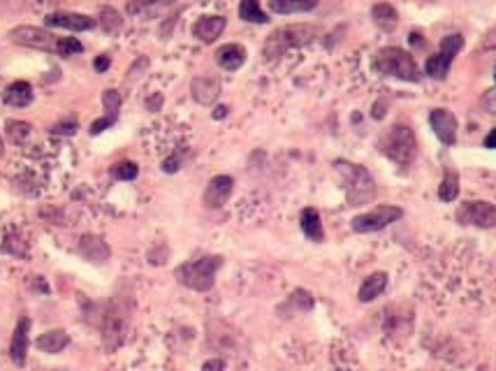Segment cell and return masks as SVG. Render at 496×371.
<instances>
[{
    "label": "cell",
    "instance_id": "obj_1",
    "mask_svg": "<svg viewBox=\"0 0 496 371\" xmlns=\"http://www.w3.org/2000/svg\"><path fill=\"white\" fill-rule=\"evenodd\" d=\"M10 39L19 46H30V49L49 51V54H56V56H63V58L77 56V54L84 51V44L79 42L77 37H58V35L49 33V30L35 28V26L12 28Z\"/></svg>",
    "mask_w": 496,
    "mask_h": 371
},
{
    "label": "cell",
    "instance_id": "obj_2",
    "mask_svg": "<svg viewBox=\"0 0 496 371\" xmlns=\"http://www.w3.org/2000/svg\"><path fill=\"white\" fill-rule=\"evenodd\" d=\"M337 168L343 191H346V200L350 207H362V204H369L376 197V184L371 175L366 172L362 165L348 163V161H337L334 163Z\"/></svg>",
    "mask_w": 496,
    "mask_h": 371
},
{
    "label": "cell",
    "instance_id": "obj_3",
    "mask_svg": "<svg viewBox=\"0 0 496 371\" xmlns=\"http://www.w3.org/2000/svg\"><path fill=\"white\" fill-rule=\"evenodd\" d=\"M223 267V258L221 256H206L199 258L195 263H186L177 267V281L181 286H186L190 290H197V293H206V290L213 288L216 283V272Z\"/></svg>",
    "mask_w": 496,
    "mask_h": 371
},
{
    "label": "cell",
    "instance_id": "obj_4",
    "mask_svg": "<svg viewBox=\"0 0 496 371\" xmlns=\"http://www.w3.org/2000/svg\"><path fill=\"white\" fill-rule=\"evenodd\" d=\"M128 327H130V306L123 299L114 297L107 304V311L102 315V341L109 353L118 351L128 337Z\"/></svg>",
    "mask_w": 496,
    "mask_h": 371
},
{
    "label": "cell",
    "instance_id": "obj_5",
    "mask_svg": "<svg viewBox=\"0 0 496 371\" xmlns=\"http://www.w3.org/2000/svg\"><path fill=\"white\" fill-rule=\"evenodd\" d=\"M378 149L383 156H388L390 161H395L397 165H406L413 163L415 153H418V144H415V135L408 125H392V128L380 137Z\"/></svg>",
    "mask_w": 496,
    "mask_h": 371
},
{
    "label": "cell",
    "instance_id": "obj_6",
    "mask_svg": "<svg viewBox=\"0 0 496 371\" xmlns=\"http://www.w3.org/2000/svg\"><path fill=\"white\" fill-rule=\"evenodd\" d=\"M318 37V28L316 26H306V23H294V26H283L274 30L269 35L267 44H265V56L267 58H276L283 56L287 49H294V46H304L309 42H314Z\"/></svg>",
    "mask_w": 496,
    "mask_h": 371
},
{
    "label": "cell",
    "instance_id": "obj_7",
    "mask_svg": "<svg viewBox=\"0 0 496 371\" xmlns=\"http://www.w3.org/2000/svg\"><path fill=\"white\" fill-rule=\"evenodd\" d=\"M373 68L383 75L404 79V82H420V70L415 65L413 56L399 46H388L380 49L373 58Z\"/></svg>",
    "mask_w": 496,
    "mask_h": 371
},
{
    "label": "cell",
    "instance_id": "obj_8",
    "mask_svg": "<svg viewBox=\"0 0 496 371\" xmlns=\"http://www.w3.org/2000/svg\"><path fill=\"white\" fill-rule=\"evenodd\" d=\"M461 46H464V37L461 35H447V37H443L438 54L427 61V65H425L427 75L434 77V79H445L447 73H450V65H452L454 56H457V54L461 51Z\"/></svg>",
    "mask_w": 496,
    "mask_h": 371
},
{
    "label": "cell",
    "instance_id": "obj_9",
    "mask_svg": "<svg viewBox=\"0 0 496 371\" xmlns=\"http://www.w3.org/2000/svg\"><path fill=\"white\" fill-rule=\"evenodd\" d=\"M404 216V211L399 207H392V204H383V207L373 209V211H366V214H359L353 218V230L355 232H376V230H383L388 227L390 223H395Z\"/></svg>",
    "mask_w": 496,
    "mask_h": 371
},
{
    "label": "cell",
    "instance_id": "obj_10",
    "mask_svg": "<svg viewBox=\"0 0 496 371\" xmlns=\"http://www.w3.org/2000/svg\"><path fill=\"white\" fill-rule=\"evenodd\" d=\"M457 220L461 225L478 227H496V207L490 202H464L457 211Z\"/></svg>",
    "mask_w": 496,
    "mask_h": 371
},
{
    "label": "cell",
    "instance_id": "obj_11",
    "mask_svg": "<svg viewBox=\"0 0 496 371\" xmlns=\"http://www.w3.org/2000/svg\"><path fill=\"white\" fill-rule=\"evenodd\" d=\"M44 26L46 28H66V30H75V33H84V30H91L95 26V19L86 17V14L79 12H51L44 17Z\"/></svg>",
    "mask_w": 496,
    "mask_h": 371
},
{
    "label": "cell",
    "instance_id": "obj_12",
    "mask_svg": "<svg viewBox=\"0 0 496 371\" xmlns=\"http://www.w3.org/2000/svg\"><path fill=\"white\" fill-rule=\"evenodd\" d=\"M232 191H235V179L228 177V175L213 177V179L209 181V186H206L204 197H202L204 207H209V209H221L223 204L230 200Z\"/></svg>",
    "mask_w": 496,
    "mask_h": 371
},
{
    "label": "cell",
    "instance_id": "obj_13",
    "mask_svg": "<svg viewBox=\"0 0 496 371\" xmlns=\"http://www.w3.org/2000/svg\"><path fill=\"white\" fill-rule=\"evenodd\" d=\"M429 123L431 128H434L436 137L443 142V144L452 146L454 142H457V118H454L452 112H447V109H434L429 116Z\"/></svg>",
    "mask_w": 496,
    "mask_h": 371
},
{
    "label": "cell",
    "instance_id": "obj_14",
    "mask_svg": "<svg viewBox=\"0 0 496 371\" xmlns=\"http://www.w3.org/2000/svg\"><path fill=\"white\" fill-rule=\"evenodd\" d=\"M28 332H30V318L28 315H21L17 327H14L12 341H10V358L17 367L26 365V355H28Z\"/></svg>",
    "mask_w": 496,
    "mask_h": 371
},
{
    "label": "cell",
    "instance_id": "obj_15",
    "mask_svg": "<svg viewBox=\"0 0 496 371\" xmlns=\"http://www.w3.org/2000/svg\"><path fill=\"white\" fill-rule=\"evenodd\" d=\"M190 93H193V100L199 102V105H213L221 93V82L216 77H197L190 84Z\"/></svg>",
    "mask_w": 496,
    "mask_h": 371
},
{
    "label": "cell",
    "instance_id": "obj_16",
    "mask_svg": "<svg viewBox=\"0 0 496 371\" xmlns=\"http://www.w3.org/2000/svg\"><path fill=\"white\" fill-rule=\"evenodd\" d=\"M225 26H228L225 17H202V19H197V23L193 26V35L199 39V42L211 44L221 37Z\"/></svg>",
    "mask_w": 496,
    "mask_h": 371
},
{
    "label": "cell",
    "instance_id": "obj_17",
    "mask_svg": "<svg viewBox=\"0 0 496 371\" xmlns=\"http://www.w3.org/2000/svg\"><path fill=\"white\" fill-rule=\"evenodd\" d=\"M216 63L228 70V73H235L246 63V49L242 44H223L218 51H216Z\"/></svg>",
    "mask_w": 496,
    "mask_h": 371
},
{
    "label": "cell",
    "instance_id": "obj_18",
    "mask_svg": "<svg viewBox=\"0 0 496 371\" xmlns=\"http://www.w3.org/2000/svg\"><path fill=\"white\" fill-rule=\"evenodd\" d=\"M35 98V93H33V86H30L28 82H12L10 86L5 89V105H10V107H28L30 102H33Z\"/></svg>",
    "mask_w": 496,
    "mask_h": 371
},
{
    "label": "cell",
    "instance_id": "obj_19",
    "mask_svg": "<svg viewBox=\"0 0 496 371\" xmlns=\"http://www.w3.org/2000/svg\"><path fill=\"white\" fill-rule=\"evenodd\" d=\"M79 253H82L89 263H105L109 258V246L105 241L100 239V237H91L86 234L82 237V244H79Z\"/></svg>",
    "mask_w": 496,
    "mask_h": 371
},
{
    "label": "cell",
    "instance_id": "obj_20",
    "mask_svg": "<svg viewBox=\"0 0 496 371\" xmlns=\"http://www.w3.org/2000/svg\"><path fill=\"white\" fill-rule=\"evenodd\" d=\"M68 344H70V337H68L66 329H49V332L39 334L37 341H35L37 351L49 353V355H56V353L66 351Z\"/></svg>",
    "mask_w": 496,
    "mask_h": 371
},
{
    "label": "cell",
    "instance_id": "obj_21",
    "mask_svg": "<svg viewBox=\"0 0 496 371\" xmlns=\"http://www.w3.org/2000/svg\"><path fill=\"white\" fill-rule=\"evenodd\" d=\"M299 223H302V232L306 234L311 241L320 244V241L325 239L323 220H320V214H318V211H316L314 207H309V209H304V211H302Z\"/></svg>",
    "mask_w": 496,
    "mask_h": 371
},
{
    "label": "cell",
    "instance_id": "obj_22",
    "mask_svg": "<svg viewBox=\"0 0 496 371\" xmlns=\"http://www.w3.org/2000/svg\"><path fill=\"white\" fill-rule=\"evenodd\" d=\"M318 7V0H269V10L274 14H304Z\"/></svg>",
    "mask_w": 496,
    "mask_h": 371
},
{
    "label": "cell",
    "instance_id": "obj_23",
    "mask_svg": "<svg viewBox=\"0 0 496 371\" xmlns=\"http://www.w3.org/2000/svg\"><path fill=\"white\" fill-rule=\"evenodd\" d=\"M371 19H373V23H376V26H378L380 30L390 33V30L397 28L399 14H397V10H395V7H392L390 3H378V5L371 7Z\"/></svg>",
    "mask_w": 496,
    "mask_h": 371
},
{
    "label": "cell",
    "instance_id": "obj_24",
    "mask_svg": "<svg viewBox=\"0 0 496 371\" xmlns=\"http://www.w3.org/2000/svg\"><path fill=\"white\" fill-rule=\"evenodd\" d=\"M388 288V274L383 272H376L371 274L369 279L362 283V288H359V302H373L376 297L383 295V290Z\"/></svg>",
    "mask_w": 496,
    "mask_h": 371
},
{
    "label": "cell",
    "instance_id": "obj_25",
    "mask_svg": "<svg viewBox=\"0 0 496 371\" xmlns=\"http://www.w3.org/2000/svg\"><path fill=\"white\" fill-rule=\"evenodd\" d=\"M239 17L248 23H267V14L262 12V7L258 0H242L239 3Z\"/></svg>",
    "mask_w": 496,
    "mask_h": 371
},
{
    "label": "cell",
    "instance_id": "obj_26",
    "mask_svg": "<svg viewBox=\"0 0 496 371\" xmlns=\"http://www.w3.org/2000/svg\"><path fill=\"white\" fill-rule=\"evenodd\" d=\"M98 23H100V28L105 30V33L114 35V33H118V30H121L123 19H121V14L114 10V7H102V10H100V17H98Z\"/></svg>",
    "mask_w": 496,
    "mask_h": 371
},
{
    "label": "cell",
    "instance_id": "obj_27",
    "mask_svg": "<svg viewBox=\"0 0 496 371\" xmlns=\"http://www.w3.org/2000/svg\"><path fill=\"white\" fill-rule=\"evenodd\" d=\"M457 195H459V177L454 175L452 170H447L441 186H438V197H441L443 202H452V200H457Z\"/></svg>",
    "mask_w": 496,
    "mask_h": 371
},
{
    "label": "cell",
    "instance_id": "obj_28",
    "mask_svg": "<svg viewBox=\"0 0 496 371\" xmlns=\"http://www.w3.org/2000/svg\"><path fill=\"white\" fill-rule=\"evenodd\" d=\"M174 0H130L128 3V14L130 17H137V14H144V12H154V10H160V7L165 5H172Z\"/></svg>",
    "mask_w": 496,
    "mask_h": 371
},
{
    "label": "cell",
    "instance_id": "obj_29",
    "mask_svg": "<svg viewBox=\"0 0 496 371\" xmlns=\"http://www.w3.org/2000/svg\"><path fill=\"white\" fill-rule=\"evenodd\" d=\"M5 130H7V137H10L14 144H23L33 128H30V123H26V121H14L12 118V121H7Z\"/></svg>",
    "mask_w": 496,
    "mask_h": 371
},
{
    "label": "cell",
    "instance_id": "obj_30",
    "mask_svg": "<svg viewBox=\"0 0 496 371\" xmlns=\"http://www.w3.org/2000/svg\"><path fill=\"white\" fill-rule=\"evenodd\" d=\"M102 107H105V116L118 118V109H121V93L114 89H107L102 93Z\"/></svg>",
    "mask_w": 496,
    "mask_h": 371
},
{
    "label": "cell",
    "instance_id": "obj_31",
    "mask_svg": "<svg viewBox=\"0 0 496 371\" xmlns=\"http://www.w3.org/2000/svg\"><path fill=\"white\" fill-rule=\"evenodd\" d=\"M137 175H140V168L130 161L118 163V165L111 168V177L118 179V181H132V179H137Z\"/></svg>",
    "mask_w": 496,
    "mask_h": 371
},
{
    "label": "cell",
    "instance_id": "obj_32",
    "mask_svg": "<svg viewBox=\"0 0 496 371\" xmlns=\"http://www.w3.org/2000/svg\"><path fill=\"white\" fill-rule=\"evenodd\" d=\"M116 123V118L114 116H102V118H95V121L91 123V128H89V132L91 135H100V132H105V130H109L111 125Z\"/></svg>",
    "mask_w": 496,
    "mask_h": 371
},
{
    "label": "cell",
    "instance_id": "obj_33",
    "mask_svg": "<svg viewBox=\"0 0 496 371\" xmlns=\"http://www.w3.org/2000/svg\"><path fill=\"white\" fill-rule=\"evenodd\" d=\"M77 128H79L77 121H61V123L51 125V132L54 135H75Z\"/></svg>",
    "mask_w": 496,
    "mask_h": 371
},
{
    "label": "cell",
    "instance_id": "obj_34",
    "mask_svg": "<svg viewBox=\"0 0 496 371\" xmlns=\"http://www.w3.org/2000/svg\"><path fill=\"white\" fill-rule=\"evenodd\" d=\"M292 302L294 304H299V309L302 311H309L311 306H314V299H311L309 293H304V290H297V293L292 295Z\"/></svg>",
    "mask_w": 496,
    "mask_h": 371
},
{
    "label": "cell",
    "instance_id": "obj_35",
    "mask_svg": "<svg viewBox=\"0 0 496 371\" xmlns=\"http://www.w3.org/2000/svg\"><path fill=\"white\" fill-rule=\"evenodd\" d=\"M483 107H485L490 114H496V89L485 93V98H483Z\"/></svg>",
    "mask_w": 496,
    "mask_h": 371
},
{
    "label": "cell",
    "instance_id": "obj_36",
    "mask_svg": "<svg viewBox=\"0 0 496 371\" xmlns=\"http://www.w3.org/2000/svg\"><path fill=\"white\" fill-rule=\"evenodd\" d=\"M109 65H111V56H107V54H102V56H98V58H95V63H93V68L98 70L100 75L107 73Z\"/></svg>",
    "mask_w": 496,
    "mask_h": 371
},
{
    "label": "cell",
    "instance_id": "obj_37",
    "mask_svg": "<svg viewBox=\"0 0 496 371\" xmlns=\"http://www.w3.org/2000/svg\"><path fill=\"white\" fill-rule=\"evenodd\" d=\"M179 165H181L179 156H172V158H167V161L163 163V170L167 172V175H174V172L179 170Z\"/></svg>",
    "mask_w": 496,
    "mask_h": 371
},
{
    "label": "cell",
    "instance_id": "obj_38",
    "mask_svg": "<svg viewBox=\"0 0 496 371\" xmlns=\"http://www.w3.org/2000/svg\"><path fill=\"white\" fill-rule=\"evenodd\" d=\"M223 369H225V362L223 360H209L202 365V371H223Z\"/></svg>",
    "mask_w": 496,
    "mask_h": 371
},
{
    "label": "cell",
    "instance_id": "obj_39",
    "mask_svg": "<svg viewBox=\"0 0 496 371\" xmlns=\"http://www.w3.org/2000/svg\"><path fill=\"white\" fill-rule=\"evenodd\" d=\"M485 146H487V149H496V128L490 132V135L485 137Z\"/></svg>",
    "mask_w": 496,
    "mask_h": 371
},
{
    "label": "cell",
    "instance_id": "obj_40",
    "mask_svg": "<svg viewBox=\"0 0 496 371\" xmlns=\"http://www.w3.org/2000/svg\"><path fill=\"white\" fill-rule=\"evenodd\" d=\"M225 116H228V107L225 105H221V107L213 109V118H225Z\"/></svg>",
    "mask_w": 496,
    "mask_h": 371
},
{
    "label": "cell",
    "instance_id": "obj_41",
    "mask_svg": "<svg viewBox=\"0 0 496 371\" xmlns=\"http://www.w3.org/2000/svg\"><path fill=\"white\" fill-rule=\"evenodd\" d=\"M411 42L415 46H422V44H425V39H422V35H418V33H411Z\"/></svg>",
    "mask_w": 496,
    "mask_h": 371
},
{
    "label": "cell",
    "instance_id": "obj_42",
    "mask_svg": "<svg viewBox=\"0 0 496 371\" xmlns=\"http://www.w3.org/2000/svg\"><path fill=\"white\" fill-rule=\"evenodd\" d=\"M3 153H5V144H3V137H0V158H3Z\"/></svg>",
    "mask_w": 496,
    "mask_h": 371
}]
</instances>
